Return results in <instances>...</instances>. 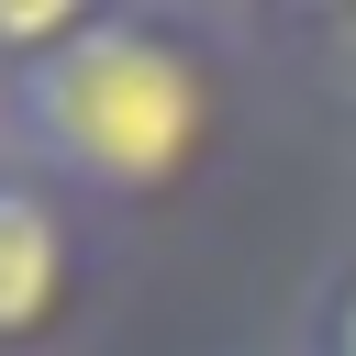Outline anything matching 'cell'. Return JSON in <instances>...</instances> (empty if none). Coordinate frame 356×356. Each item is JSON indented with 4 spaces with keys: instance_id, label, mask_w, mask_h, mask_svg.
Returning a JSON list of instances; mask_svg holds the SVG:
<instances>
[{
    "instance_id": "6da1fadb",
    "label": "cell",
    "mask_w": 356,
    "mask_h": 356,
    "mask_svg": "<svg viewBox=\"0 0 356 356\" xmlns=\"http://www.w3.org/2000/svg\"><path fill=\"white\" fill-rule=\"evenodd\" d=\"M256 22L189 0H0V134L100 222L211 189L256 100Z\"/></svg>"
},
{
    "instance_id": "7a4b0ae2",
    "label": "cell",
    "mask_w": 356,
    "mask_h": 356,
    "mask_svg": "<svg viewBox=\"0 0 356 356\" xmlns=\"http://www.w3.org/2000/svg\"><path fill=\"white\" fill-rule=\"evenodd\" d=\"M122 300V222L0 134V356H78Z\"/></svg>"
},
{
    "instance_id": "3957f363",
    "label": "cell",
    "mask_w": 356,
    "mask_h": 356,
    "mask_svg": "<svg viewBox=\"0 0 356 356\" xmlns=\"http://www.w3.org/2000/svg\"><path fill=\"white\" fill-rule=\"evenodd\" d=\"M289 356H356V245L312 278V300H300V323H289Z\"/></svg>"
}]
</instances>
